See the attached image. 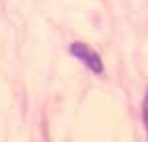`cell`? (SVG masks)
Segmentation results:
<instances>
[{
    "mask_svg": "<svg viewBox=\"0 0 148 142\" xmlns=\"http://www.w3.org/2000/svg\"><path fill=\"white\" fill-rule=\"evenodd\" d=\"M70 51H72V56H74V58H78L84 66H88V68L92 70V72H97V74L103 72V62H101L99 54H97V51H92L86 43H80V41L72 43Z\"/></svg>",
    "mask_w": 148,
    "mask_h": 142,
    "instance_id": "cell-1",
    "label": "cell"
},
{
    "mask_svg": "<svg viewBox=\"0 0 148 142\" xmlns=\"http://www.w3.org/2000/svg\"><path fill=\"white\" fill-rule=\"evenodd\" d=\"M142 117H144V123H146V132H148V93H146V99H144V109H142Z\"/></svg>",
    "mask_w": 148,
    "mask_h": 142,
    "instance_id": "cell-2",
    "label": "cell"
}]
</instances>
